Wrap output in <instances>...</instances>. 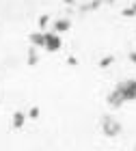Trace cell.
Returning a JSON list of instances; mask_svg holds the SVG:
<instances>
[{
	"label": "cell",
	"instance_id": "obj_1",
	"mask_svg": "<svg viewBox=\"0 0 136 151\" xmlns=\"http://www.w3.org/2000/svg\"><path fill=\"white\" fill-rule=\"evenodd\" d=\"M134 99H136V80L134 78L121 80L106 97V101H108L110 108H121L123 104H130V101H134Z\"/></svg>",
	"mask_w": 136,
	"mask_h": 151
},
{
	"label": "cell",
	"instance_id": "obj_2",
	"mask_svg": "<svg viewBox=\"0 0 136 151\" xmlns=\"http://www.w3.org/2000/svg\"><path fill=\"white\" fill-rule=\"evenodd\" d=\"M99 127H101V134H104L106 138H117V136H121V132H123V125L110 114H106V116L99 119Z\"/></svg>",
	"mask_w": 136,
	"mask_h": 151
},
{
	"label": "cell",
	"instance_id": "obj_3",
	"mask_svg": "<svg viewBox=\"0 0 136 151\" xmlns=\"http://www.w3.org/2000/svg\"><path fill=\"white\" fill-rule=\"evenodd\" d=\"M60 47H63V39H60V35L58 32H54V30H50V32H45V41H43V50L45 52H58Z\"/></svg>",
	"mask_w": 136,
	"mask_h": 151
},
{
	"label": "cell",
	"instance_id": "obj_4",
	"mask_svg": "<svg viewBox=\"0 0 136 151\" xmlns=\"http://www.w3.org/2000/svg\"><path fill=\"white\" fill-rule=\"evenodd\" d=\"M69 28H71V19H67V17H60V19H56V22L52 24V30H54V32H58V35L67 32Z\"/></svg>",
	"mask_w": 136,
	"mask_h": 151
},
{
	"label": "cell",
	"instance_id": "obj_5",
	"mask_svg": "<svg viewBox=\"0 0 136 151\" xmlns=\"http://www.w3.org/2000/svg\"><path fill=\"white\" fill-rule=\"evenodd\" d=\"M28 41H30V45H35V47H41V50H43L45 32H43V30H39V32H32V35L28 37Z\"/></svg>",
	"mask_w": 136,
	"mask_h": 151
},
{
	"label": "cell",
	"instance_id": "obj_6",
	"mask_svg": "<svg viewBox=\"0 0 136 151\" xmlns=\"http://www.w3.org/2000/svg\"><path fill=\"white\" fill-rule=\"evenodd\" d=\"M24 121H26V114L24 112H15V114H13V119H11V125L15 127V129H19V127L24 125Z\"/></svg>",
	"mask_w": 136,
	"mask_h": 151
},
{
	"label": "cell",
	"instance_id": "obj_7",
	"mask_svg": "<svg viewBox=\"0 0 136 151\" xmlns=\"http://www.w3.org/2000/svg\"><path fill=\"white\" fill-rule=\"evenodd\" d=\"M26 63H28V65H37V63H39V54H37V47H35V45H30V50H28V58H26Z\"/></svg>",
	"mask_w": 136,
	"mask_h": 151
},
{
	"label": "cell",
	"instance_id": "obj_8",
	"mask_svg": "<svg viewBox=\"0 0 136 151\" xmlns=\"http://www.w3.org/2000/svg\"><path fill=\"white\" fill-rule=\"evenodd\" d=\"M112 63H114V56H104L99 60V67H110Z\"/></svg>",
	"mask_w": 136,
	"mask_h": 151
},
{
	"label": "cell",
	"instance_id": "obj_9",
	"mask_svg": "<svg viewBox=\"0 0 136 151\" xmlns=\"http://www.w3.org/2000/svg\"><path fill=\"white\" fill-rule=\"evenodd\" d=\"M39 114H41V112H39L37 106H32L30 110H28V116H30V119H39Z\"/></svg>",
	"mask_w": 136,
	"mask_h": 151
},
{
	"label": "cell",
	"instance_id": "obj_10",
	"mask_svg": "<svg viewBox=\"0 0 136 151\" xmlns=\"http://www.w3.org/2000/svg\"><path fill=\"white\" fill-rule=\"evenodd\" d=\"M47 24H50V17H47V15L39 17V26H41V28H47Z\"/></svg>",
	"mask_w": 136,
	"mask_h": 151
},
{
	"label": "cell",
	"instance_id": "obj_11",
	"mask_svg": "<svg viewBox=\"0 0 136 151\" xmlns=\"http://www.w3.org/2000/svg\"><path fill=\"white\" fill-rule=\"evenodd\" d=\"M97 2H99V4H112L114 0H97Z\"/></svg>",
	"mask_w": 136,
	"mask_h": 151
},
{
	"label": "cell",
	"instance_id": "obj_12",
	"mask_svg": "<svg viewBox=\"0 0 136 151\" xmlns=\"http://www.w3.org/2000/svg\"><path fill=\"white\" fill-rule=\"evenodd\" d=\"M130 60H132V63H136V52H130Z\"/></svg>",
	"mask_w": 136,
	"mask_h": 151
},
{
	"label": "cell",
	"instance_id": "obj_13",
	"mask_svg": "<svg viewBox=\"0 0 136 151\" xmlns=\"http://www.w3.org/2000/svg\"><path fill=\"white\" fill-rule=\"evenodd\" d=\"M63 2H65L67 6H71V4H76V0H63Z\"/></svg>",
	"mask_w": 136,
	"mask_h": 151
}]
</instances>
